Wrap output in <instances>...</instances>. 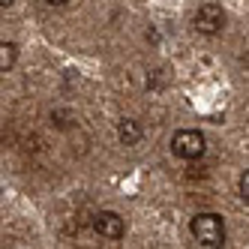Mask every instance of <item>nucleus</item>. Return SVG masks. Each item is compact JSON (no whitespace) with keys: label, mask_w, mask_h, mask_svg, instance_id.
Returning a JSON list of instances; mask_svg holds the SVG:
<instances>
[{"label":"nucleus","mask_w":249,"mask_h":249,"mask_svg":"<svg viewBox=\"0 0 249 249\" xmlns=\"http://www.w3.org/2000/svg\"><path fill=\"white\" fill-rule=\"evenodd\" d=\"M189 231H192V237L198 240V246L216 249V246L225 243V219L219 213H195L192 222H189Z\"/></svg>","instance_id":"nucleus-1"},{"label":"nucleus","mask_w":249,"mask_h":249,"mask_svg":"<svg viewBox=\"0 0 249 249\" xmlns=\"http://www.w3.org/2000/svg\"><path fill=\"white\" fill-rule=\"evenodd\" d=\"M207 150V138L198 132V129H177L171 135V153L177 159H186V162H192V159L204 156Z\"/></svg>","instance_id":"nucleus-2"},{"label":"nucleus","mask_w":249,"mask_h":249,"mask_svg":"<svg viewBox=\"0 0 249 249\" xmlns=\"http://www.w3.org/2000/svg\"><path fill=\"white\" fill-rule=\"evenodd\" d=\"M192 24H195L198 33H204V36H216V33L225 27V12H222L219 3H204L192 15Z\"/></svg>","instance_id":"nucleus-3"},{"label":"nucleus","mask_w":249,"mask_h":249,"mask_svg":"<svg viewBox=\"0 0 249 249\" xmlns=\"http://www.w3.org/2000/svg\"><path fill=\"white\" fill-rule=\"evenodd\" d=\"M93 231L99 237H105V240H120L123 231H126V225H123V216L117 210H99L96 219H93Z\"/></svg>","instance_id":"nucleus-4"},{"label":"nucleus","mask_w":249,"mask_h":249,"mask_svg":"<svg viewBox=\"0 0 249 249\" xmlns=\"http://www.w3.org/2000/svg\"><path fill=\"white\" fill-rule=\"evenodd\" d=\"M141 135H144V129H141V123L132 120V117H123L117 123V138H120V144H126V147H135Z\"/></svg>","instance_id":"nucleus-5"},{"label":"nucleus","mask_w":249,"mask_h":249,"mask_svg":"<svg viewBox=\"0 0 249 249\" xmlns=\"http://www.w3.org/2000/svg\"><path fill=\"white\" fill-rule=\"evenodd\" d=\"M15 60H18V45L3 39V42H0V69L9 72V69L15 66Z\"/></svg>","instance_id":"nucleus-6"},{"label":"nucleus","mask_w":249,"mask_h":249,"mask_svg":"<svg viewBox=\"0 0 249 249\" xmlns=\"http://www.w3.org/2000/svg\"><path fill=\"white\" fill-rule=\"evenodd\" d=\"M237 186H240V198H243V201L249 204V168H246V171L240 174V183H237Z\"/></svg>","instance_id":"nucleus-7"},{"label":"nucleus","mask_w":249,"mask_h":249,"mask_svg":"<svg viewBox=\"0 0 249 249\" xmlns=\"http://www.w3.org/2000/svg\"><path fill=\"white\" fill-rule=\"evenodd\" d=\"M45 3H51V6H63L66 0H45Z\"/></svg>","instance_id":"nucleus-8"},{"label":"nucleus","mask_w":249,"mask_h":249,"mask_svg":"<svg viewBox=\"0 0 249 249\" xmlns=\"http://www.w3.org/2000/svg\"><path fill=\"white\" fill-rule=\"evenodd\" d=\"M0 6H3V9H9V6H12V0H0Z\"/></svg>","instance_id":"nucleus-9"}]
</instances>
